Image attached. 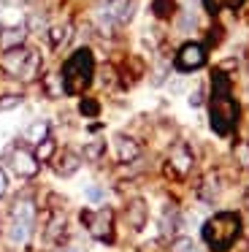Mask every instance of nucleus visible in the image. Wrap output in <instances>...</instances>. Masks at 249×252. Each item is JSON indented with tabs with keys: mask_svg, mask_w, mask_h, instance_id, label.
<instances>
[{
	"mask_svg": "<svg viewBox=\"0 0 249 252\" xmlns=\"http://www.w3.org/2000/svg\"><path fill=\"white\" fill-rule=\"evenodd\" d=\"M43 87H46V95H49V98H60V95H65L62 76H57V73H52V76L43 79Z\"/></svg>",
	"mask_w": 249,
	"mask_h": 252,
	"instance_id": "23",
	"label": "nucleus"
},
{
	"mask_svg": "<svg viewBox=\"0 0 249 252\" xmlns=\"http://www.w3.org/2000/svg\"><path fill=\"white\" fill-rule=\"evenodd\" d=\"M238 100L230 93V82L222 71H214L211 76V95H209V122L211 130L217 136H233V130L238 127Z\"/></svg>",
	"mask_w": 249,
	"mask_h": 252,
	"instance_id": "1",
	"label": "nucleus"
},
{
	"mask_svg": "<svg viewBox=\"0 0 249 252\" xmlns=\"http://www.w3.org/2000/svg\"><path fill=\"white\" fill-rule=\"evenodd\" d=\"M195 22H198V19H195L192 11H182V17H179V30H182V33H189V30H195Z\"/></svg>",
	"mask_w": 249,
	"mask_h": 252,
	"instance_id": "27",
	"label": "nucleus"
},
{
	"mask_svg": "<svg viewBox=\"0 0 249 252\" xmlns=\"http://www.w3.org/2000/svg\"><path fill=\"white\" fill-rule=\"evenodd\" d=\"M81 222L87 225L92 239L97 241H114V209L103 206V209H92V212L81 214Z\"/></svg>",
	"mask_w": 249,
	"mask_h": 252,
	"instance_id": "5",
	"label": "nucleus"
},
{
	"mask_svg": "<svg viewBox=\"0 0 249 252\" xmlns=\"http://www.w3.org/2000/svg\"><path fill=\"white\" fill-rule=\"evenodd\" d=\"M244 3H247V8H249V0H244Z\"/></svg>",
	"mask_w": 249,
	"mask_h": 252,
	"instance_id": "33",
	"label": "nucleus"
},
{
	"mask_svg": "<svg viewBox=\"0 0 249 252\" xmlns=\"http://www.w3.org/2000/svg\"><path fill=\"white\" fill-rule=\"evenodd\" d=\"M16 106H22V95H5V98H0V111H11Z\"/></svg>",
	"mask_w": 249,
	"mask_h": 252,
	"instance_id": "29",
	"label": "nucleus"
},
{
	"mask_svg": "<svg viewBox=\"0 0 249 252\" xmlns=\"http://www.w3.org/2000/svg\"><path fill=\"white\" fill-rule=\"evenodd\" d=\"M133 17V0H108L103 8V19L108 25H124Z\"/></svg>",
	"mask_w": 249,
	"mask_h": 252,
	"instance_id": "11",
	"label": "nucleus"
},
{
	"mask_svg": "<svg viewBox=\"0 0 249 252\" xmlns=\"http://www.w3.org/2000/svg\"><path fill=\"white\" fill-rule=\"evenodd\" d=\"M192 165H195L192 149H189L184 141H176V144L171 147V152H168V168H171V174L187 176L189 171H192Z\"/></svg>",
	"mask_w": 249,
	"mask_h": 252,
	"instance_id": "7",
	"label": "nucleus"
},
{
	"mask_svg": "<svg viewBox=\"0 0 249 252\" xmlns=\"http://www.w3.org/2000/svg\"><path fill=\"white\" fill-rule=\"evenodd\" d=\"M171 252H203V250H200V247L195 244L189 236H179V239H173Z\"/></svg>",
	"mask_w": 249,
	"mask_h": 252,
	"instance_id": "25",
	"label": "nucleus"
},
{
	"mask_svg": "<svg viewBox=\"0 0 249 252\" xmlns=\"http://www.w3.org/2000/svg\"><path fill=\"white\" fill-rule=\"evenodd\" d=\"M84 198L90 203H103L106 201V190H103L100 185H87L84 187Z\"/></svg>",
	"mask_w": 249,
	"mask_h": 252,
	"instance_id": "26",
	"label": "nucleus"
},
{
	"mask_svg": "<svg viewBox=\"0 0 249 252\" xmlns=\"http://www.w3.org/2000/svg\"><path fill=\"white\" fill-rule=\"evenodd\" d=\"M182 228V214H179L176 206H165L162 209V217H160V236L171 239L173 233H179Z\"/></svg>",
	"mask_w": 249,
	"mask_h": 252,
	"instance_id": "12",
	"label": "nucleus"
},
{
	"mask_svg": "<svg viewBox=\"0 0 249 252\" xmlns=\"http://www.w3.org/2000/svg\"><path fill=\"white\" fill-rule=\"evenodd\" d=\"M200 103H203V90L198 87L192 95H189V106H200Z\"/></svg>",
	"mask_w": 249,
	"mask_h": 252,
	"instance_id": "30",
	"label": "nucleus"
},
{
	"mask_svg": "<svg viewBox=\"0 0 249 252\" xmlns=\"http://www.w3.org/2000/svg\"><path fill=\"white\" fill-rule=\"evenodd\" d=\"M111 149H114L117 163H122V165L138 160V155H141V144L135 141L133 136H127V133H117V136L111 138Z\"/></svg>",
	"mask_w": 249,
	"mask_h": 252,
	"instance_id": "9",
	"label": "nucleus"
},
{
	"mask_svg": "<svg viewBox=\"0 0 249 252\" xmlns=\"http://www.w3.org/2000/svg\"><path fill=\"white\" fill-rule=\"evenodd\" d=\"M179 73H192L198 68L206 65V46L203 44H195V41H187L182 49L176 52V60H173Z\"/></svg>",
	"mask_w": 249,
	"mask_h": 252,
	"instance_id": "6",
	"label": "nucleus"
},
{
	"mask_svg": "<svg viewBox=\"0 0 249 252\" xmlns=\"http://www.w3.org/2000/svg\"><path fill=\"white\" fill-rule=\"evenodd\" d=\"M54 163H57V165H54V171H57L60 176H73L76 171L81 168V158L76 152H70V149H65Z\"/></svg>",
	"mask_w": 249,
	"mask_h": 252,
	"instance_id": "14",
	"label": "nucleus"
},
{
	"mask_svg": "<svg viewBox=\"0 0 249 252\" xmlns=\"http://www.w3.org/2000/svg\"><path fill=\"white\" fill-rule=\"evenodd\" d=\"M65 225H68L65 214H62V212H54V214H52V220L46 222V239H49V241H54V239H57V236L65 230Z\"/></svg>",
	"mask_w": 249,
	"mask_h": 252,
	"instance_id": "19",
	"label": "nucleus"
},
{
	"mask_svg": "<svg viewBox=\"0 0 249 252\" xmlns=\"http://www.w3.org/2000/svg\"><path fill=\"white\" fill-rule=\"evenodd\" d=\"M103 152H106V144H103L100 138H95V141H87V147H84V158L90 160V163L100 160V158H103Z\"/></svg>",
	"mask_w": 249,
	"mask_h": 252,
	"instance_id": "24",
	"label": "nucleus"
},
{
	"mask_svg": "<svg viewBox=\"0 0 249 252\" xmlns=\"http://www.w3.org/2000/svg\"><path fill=\"white\" fill-rule=\"evenodd\" d=\"M68 38H70V28H68V25H54V28H49V44H52V49L62 46Z\"/></svg>",
	"mask_w": 249,
	"mask_h": 252,
	"instance_id": "22",
	"label": "nucleus"
},
{
	"mask_svg": "<svg viewBox=\"0 0 249 252\" xmlns=\"http://www.w3.org/2000/svg\"><path fill=\"white\" fill-rule=\"evenodd\" d=\"M25 38H27V28H5L0 33V49L3 52L19 49V46H25Z\"/></svg>",
	"mask_w": 249,
	"mask_h": 252,
	"instance_id": "13",
	"label": "nucleus"
},
{
	"mask_svg": "<svg viewBox=\"0 0 249 252\" xmlns=\"http://www.w3.org/2000/svg\"><path fill=\"white\" fill-rule=\"evenodd\" d=\"M241 228H244L241 214L227 209V212L211 214V217L203 222L200 233H203V241H206V247H209L211 252H227L238 241Z\"/></svg>",
	"mask_w": 249,
	"mask_h": 252,
	"instance_id": "2",
	"label": "nucleus"
},
{
	"mask_svg": "<svg viewBox=\"0 0 249 252\" xmlns=\"http://www.w3.org/2000/svg\"><path fill=\"white\" fill-rule=\"evenodd\" d=\"M219 192H222V182H219V176H217L214 171L200 179V198H203L206 203H214Z\"/></svg>",
	"mask_w": 249,
	"mask_h": 252,
	"instance_id": "15",
	"label": "nucleus"
},
{
	"mask_svg": "<svg viewBox=\"0 0 249 252\" xmlns=\"http://www.w3.org/2000/svg\"><path fill=\"white\" fill-rule=\"evenodd\" d=\"M49 130H52V125H49L46 120H35L32 125H27V127H25L22 138H25L27 144H32V147H35V144H41V141H43V138H49Z\"/></svg>",
	"mask_w": 249,
	"mask_h": 252,
	"instance_id": "16",
	"label": "nucleus"
},
{
	"mask_svg": "<svg viewBox=\"0 0 249 252\" xmlns=\"http://www.w3.org/2000/svg\"><path fill=\"white\" fill-rule=\"evenodd\" d=\"M149 220V206H146L144 198H130L127 206H124V222L130 230H141Z\"/></svg>",
	"mask_w": 249,
	"mask_h": 252,
	"instance_id": "10",
	"label": "nucleus"
},
{
	"mask_svg": "<svg viewBox=\"0 0 249 252\" xmlns=\"http://www.w3.org/2000/svg\"><path fill=\"white\" fill-rule=\"evenodd\" d=\"M35 228V201L32 198H16L11 206V222H8V239L11 244H25Z\"/></svg>",
	"mask_w": 249,
	"mask_h": 252,
	"instance_id": "4",
	"label": "nucleus"
},
{
	"mask_svg": "<svg viewBox=\"0 0 249 252\" xmlns=\"http://www.w3.org/2000/svg\"><path fill=\"white\" fill-rule=\"evenodd\" d=\"M8 165L14 168V174L22 176V179H32V176L38 174V160H35V155H32L30 149H25V147L11 149Z\"/></svg>",
	"mask_w": 249,
	"mask_h": 252,
	"instance_id": "8",
	"label": "nucleus"
},
{
	"mask_svg": "<svg viewBox=\"0 0 249 252\" xmlns=\"http://www.w3.org/2000/svg\"><path fill=\"white\" fill-rule=\"evenodd\" d=\"M62 87L65 95H81L95 79V57L90 49H76L62 65Z\"/></svg>",
	"mask_w": 249,
	"mask_h": 252,
	"instance_id": "3",
	"label": "nucleus"
},
{
	"mask_svg": "<svg viewBox=\"0 0 249 252\" xmlns=\"http://www.w3.org/2000/svg\"><path fill=\"white\" fill-rule=\"evenodd\" d=\"M79 111H81V114H84V117H95L97 111H100V106H97V103H95V100H92V98H84V100H81V103H79Z\"/></svg>",
	"mask_w": 249,
	"mask_h": 252,
	"instance_id": "28",
	"label": "nucleus"
},
{
	"mask_svg": "<svg viewBox=\"0 0 249 252\" xmlns=\"http://www.w3.org/2000/svg\"><path fill=\"white\" fill-rule=\"evenodd\" d=\"M152 14L160 19H171L176 14V0H152Z\"/></svg>",
	"mask_w": 249,
	"mask_h": 252,
	"instance_id": "20",
	"label": "nucleus"
},
{
	"mask_svg": "<svg viewBox=\"0 0 249 252\" xmlns=\"http://www.w3.org/2000/svg\"><path fill=\"white\" fill-rule=\"evenodd\" d=\"M203 6L209 8L211 14H219V11H236V8L244 6V0H203Z\"/></svg>",
	"mask_w": 249,
	"mask_h": 252,
	"instance_id": "21",
	"label": "nucleus"
},
{
	"mask_svg": "<svg viewBox=\"0 0 249 252\" xmlns=\"http://www.w3.org/2000/svg\"><path fill=\"white\" fill-rule=\"evenodd\" d=\"M5 190H8V176H5V171L0 168V198L5 195Z\"/></svg>",
	"mask_w": 249,
	"mask_h": 252,
	"instance_id": "31",
	"label": "nucleus"
},
{
	"mask_svg": "<svg viewBox=\"0 0 249 252\" xmlns=\"http://www.w3.org/2000/svg\"><path fill=\"white\" fill-rule=\"evenodd\" d=\"M54 152H57V144H54V138L49 136V138H43L41 144H35V160L38 163H49V160L54 158Z\"/></svg>",
	"mask_w": 249,
	"mask_h": 252,
	"instance_id": "18",
	"label": "nucleus"
},
{
	"mask_svg": "<svg viewBox=\"0 0 249 252\" xmlns=\"http://www.w3.org/2000/svg\"><path fill=\"white\" fill-rule=\"evenodd\" d=\"M60 252H76V250H60Z\"/></svg>",
	"mask_w": 249,
	"mask_h": 252,
	"instance_id": "32",
	"label": "nucleus"
},
{
	"mask_svg": "<svg viewBox=\"0 0 249 252\" xmlns=\"http://www.w3.org/2000/svg\"><path fill=\"white\" fill-rule=\"evenodd\" d=\"M233 163H236L238 168L249 171V138H238V141L233 144Z\"/></svg>",
	"mask_w": 249,
	"mask_h": 252,
	"instance_id": "17",
	"label": "nucleus"
}]
</instances>
